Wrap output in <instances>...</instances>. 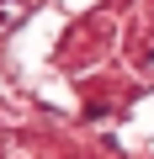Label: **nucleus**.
Wrapping results in <instances>:
<instances>
[{"instance_id": "nucleus-1", "label": "nucleus", "mask_w": 154, "mask_h": 159, "mask_svg": "<svg viewBox=\"0 0 154 159\" xmlns=\"http://www.w3.org/2000/svg\"><path fill=\"white\" fill-rule=\"evenodd\" d=\"M27 11H32V0H0V21H6V27H11V21H21Z\"/></svg>"}]
</instances>
